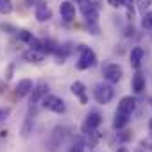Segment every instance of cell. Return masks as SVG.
Here are the masks:
<instances>
[{
	"mask_svg": "<svg viewBox=\"0 0 152 152\" xmlns=\"http://www.w3.org/2000/svg\"><path fill=\"white\" fill-rule=\"evenodd\" d=\"M59 13H61V16H63L66 22H70V20L75 18V6H73L72 2H63V4L59 6Z\"/></svg>",
	"mask_w": 152,
	"mask_h": 152,
	"instance_id": "obj_12",
	"label": "cell"
},
{
	"mask_svg": "<svg viewBox=\"0 0 152 152\" xmlns=\"http://www.w3.org/2000/svg\"><path fill=\"white\" fill-rule=\"evenodd\" d=\"M66 134H68V129L63 127V125H56L47 140V150L48 152H59V148L63 147L64 140H66Z\"/></svg>",
	"mask_w": 152,
	"mask_h": 152,
	"instance_id": "obj_1",
	"label": "cell"
},
{
	"mask_svg": "<svg viewBox=\"0 0 152 152\" xmlns=\"http://www.w3.org/2000/svg\"><path fill=\"white\" fill-rule=\"evenodd\" d=\"M4 90H6V83H4V81H0V95L4 93Z\"/></svg>",
	"mask_w": 152,
	"mask_h": 152,
	"instance_id": "obj_25",
	"label": "cell"
},
{
	"mask_svg": "<svg viewBox=\"0 0 152 152\" xmlns=\"http://www.w3.org/2000/svg\"><path fill=\"white\" fill-rule=\"evenodd\" d=\"M9 115H11V109H9V107H2V109H0V124L6 122Z\"/></svg>",
	"mask_w": 152,
	"mask_h": 152,
	"instance_id": "obj_24",
	"label": "cell"
},
{
	"mask_svg": "<svg viewBox=\"0 0 152 152\" xmlns=\"http://www.w3.org/2000/svg\"><path fill=\"white\" fill-rule=\"evenodd\" d=\"M93 97H95V100H97L99 104L104 106V104H109V102L113 100L115 90H113L111 84H97L95 90H93Z\"/></svg>",
	"mask_w": 152,
	"mask_h": 152,
	"instance_id": "obj_3",
	"label": "cell"
},
{
	"mask_svg": "<svg viewBox=\"0 0 152 152\" xmlns=\"http://www.w3.org/2000/svg\"><path fill=\"white\" fill-rule=\"evenodd\" d=\"M129 120H131V118H129L127 115H120V113H116V115H115V120H113V127L120 131V129H124V127L129 124Z\"/></svg>",
	"mask_w": 152,
	"mask_h": 152,
	"instance_id": "obj_17",
	"label": "cell"
},
{
	"mask_svg": "<svg viewBox=\"0 0 152 152\" xmlns=\"http://www.w3.org/2000/svg\"><path fill=\"white\" fill-rule=\"evenodd\" d=\"M150 4H152V0H138V9H140L141 13H145V11L150 7Z\"/></svg>",
	"mask_w": 152,
	"mask_h": 152,
	"instance_id": "obj_23",
	"label": "cell"
},
{
	"mask_svg": "<svg viewBox=\"0 0 152 152\" xmlns=\"http://www.w3.org/2000/svg\"><path fill=\"white\" fill-rule=\"evenodd\" d=\"M100 124H102V115L99 111H90L88 116H86V120L83 122V132L84 134L86 132H91V131L99 129Z\"/></svg>",
	"mask_w": 152,
	"mask_h": 152,
	"instance_id": "obj_6",
	"label": "cell"
},
{
	"mask_svg": "<svg viewBox=\"0 0 152 152\" xmlns=\"http://www.w3.org/2000/svg\"><path fill=\"white\" fill-rule=\"evenodd\" d=\"M118 152H125V148H124V147H122V148H120V150H118Z\"/></svg>",
	"mask_w": 152,
	"mask_h": 152,
	"instance_id": "obj_27",
	"label": "cell"
},
{
	"mask_svg": "<svg viewBox=\"0 0 152 152\" xmlns=\"http://www.w3.org/2000/svg\"><path fill=\"white\" fill-rule=\"evenodd\" d=\"M23 59L25 61H29V63H43L45 61V54L41 52V50H38V48H31V50H27V52H23Z\"/></svg>",
	"mask_w": 152,
	"mask_h": 152,
	"instance_id": "obj_11",
	"label": "cell"
},
{
	"mask_svg": "<svg viewBox=\"0 0 152 152\" xmlns=\"http://www.w3.org/2000/svg\"><path fill=\"white\" fill-rule=\"evenodd\" d=\"M148 129H150V132H152V118L148 120Z\"/></svg>",
	"mask_w": 152,
	"mask_h": 152,
	"instance_id": "obj_26",
	"label": "cell"
},
{
	"mask_svg": "<svg viewBox=\"0 0 152 152\" xmlns=\"http://www.w3.org/2000/svg\"><path fill=\"white\" fill-rule=\"evenodd\" d=\"M18 38L22 39V41H25V43H29L31 45V41L34 39V36L29 32V31H18Z\"/></svg>",
	"mask_w": 152,
	"mask_h": 152,
	"instance_id": "obj_22",
	"label": "cell"
},
{
	"mask_svg": "<svg viewBox=\"0 0 152 152\" xmlns=\"http://www.w3.org/2000/svg\"><path fill=\"white\" fill-rule=\"evenodd\" d=\"M47 93H48V86L47 84H38L36 88L31 90V104H38Z\"/></svg>",
	"mask_w": 152,
	"mask_h": 152,
	"instance_id": "obj_10",
	"label": "cell"
},
{
	"mask_svg": "<svg viewBox=\"0 0 152 152\" xmlns=\"http://www.w3.org/2000/svg\"><path fill=\"white\" fill-rule=\"evenodd\" d=\"M84 140L83 138H77L73 143H72V147H70V152H84Z\"/></svg>",
	"mask_w": 152,
	"mask_h": 152,
	"instance_id": "obj_21",
	"label": "cell"
},
{
	"mask_svg": "<svg viewBox=\"0 0 152 152\" xmlns=\"http://www.w3.org/2000/svg\"><path fill=\"white\" fill-rule=\"evenodd\" d=\"M11 11H13L11 0H0V15H9Z\"/></svg>",
	"mask_w": 152,
	"mask_h": 152,
	"instance_id": "obj_20",
	"label": "cell"
},
{
	"mask_svg": "<svg viewBox=\"0 0 152 152\" xmlns=\"http://www.w3.org/2000/svg\"><path fill=\"white\" fill-rule=\"evenodd\" d=\"M134 109H136V99H134V97H124V99L120 100V104H118L116 113L131 116V115L134 113Z\"/></svg>",
	"mask_w": 152,
	"mask_h": 152,
	"instance_id": "obj_7",
	"label": "cell"
},
{
	"mask_svg": "<svg viewBox=\"0 0 152 152\" xmlns=\"http://www.w3.org/2000/svg\"><path fill=\"white\" fill-rule=\"evenodd\" d=\"M41 102H43V107H45V109L54 111V113H57V115L64 113V109H66L64 100L59 99V97H56V95H45V97L41 99Z\"/></svg>",
	"mask_w": 152,
	"mask_h": 152,
	"instance_id": "obj_4",
	"label": "cell"
},
{
	"mask_svg": "<svg viewBox=\"0 0 152 152\" xmlns=\"http://www.w3.org/2000/svg\"><path fill=\"white\" fill-rule=\"evenodd\" d=\"M34 15H36V20H38V22H48V20L52 18V11H50V7H48L45 2H38Z\"/></svg>",
	"mask_w": 152,
	"mask_h": 152,
	"instance_id": "obj_9",
	"label": "cell"
},
{
	"mask_svg": "<svg viewBox=\"0 0 152 152\" xmlns=\"http://www.w3.org/2000/svg\"><path fill=\"white\" fill-rule=\"evenodd\" d=\"M141 27L150 31L152 29V11H145L143 13V18H141Z\"/></svg>",
	"mask_w": 152,
	"mask_h": 152,
	"instance_id": "obj_19",
	"label": "cell"
},
{
	"mask_svg": "<svg viewBox=\"0 0 152 152\" xmlns=\"http://www.w3.org/2000/svg\"><path fill=\"white\" fill-rule=\"evenodd\" d=\"M143 56H145V50L141 47H134L131 50V64H132V68H140Z\"/></svg>",
	"mask_w": 152,
	"mask_h": 152,
	"instance_id": "obj_15",
	"label": "cell"
},
{
	"mask_svg": "<svg viewBox=\"0 0 152 152\" xmlns=\"http://www.w3.org/2000/svg\"><path fill=\"white\" fill-rule=\"evenodd\" d=\"M32 88H34V86H32V81H31V79H22V81L16 84V95H18V97H25V95L31 93Z\"/></svg>",
	"mask_w": 152,
	"mask_h": 152,
	"instance_id": "obj_13",
	"label": "cell"
},
{
	"mask_svg": "<svg viewBox=\"0 0 152 152\" xmlns=\"http://www.w3.org/2000/svg\"><path fill=\"white\" fill-rule=\"evenodd\" d=\"M70 90H72V93H73L75 97H79L81 104H88V97H86V86H84V83L75 81V83H72Z\"/></svg>",
	"mask_w": 152,
	"mask_h": 152,
	"instance_id": "obj_8",
	"label": "cell"
},
{
	"mask_svg": "<svg viewBox=\"0 0 152 152\" xmlns=\"http://www.w3.org/2000/svg\"><path fill=\"white\" fill-rule=\"evenodd\" d=\"M104 77H106V81L109 83V84H116V83H120L122 81V75H124V72H122V68L118 66V64H106L104 66Z\"/></svg>",
	"mask_w": 152,
	"mask_h": 152,
	"instance_id": "obj_5",
	"label": "cell"
},
{
	"mask_svg": "<svg viewBox=\"0 0 152 152\" xmlns=\"http://www.w3.org/2000/svg\"><path fill=\"white\" fill-rule=\"evenodd\" d=\"M107 4L111 7H127V9H131L132 0H107Z\"/></svg>",
	"mask_w": 152,
	"mask_h": 152,
	"instance_id": "obj_18",
	"label": "cell"
},
{
	"mask_svg": "<svg viewBox=\"0 0 152 152\" xmlns=\"http://www.w3.org/2000/svg\"><path fill=\"white\" fill-rule=\"evenodd\" d=\"M79 59H77V68L79 70H88V68H91V66H95V63H97V56H95V52L91 50V48H88V47H81L79 48Z\"/></svg>",
	"mask_w": 152,
	"mask_h": 152,
	"instance_id": "obj_2",
	"label": "cell"
},
{
	"mask_svg": "<svg viewBox=\"0 0 152 152\" xmlns=\"http://www.w3.org/2000/svg\"><path fill=\"white\" fill-rule=\"evenodd\" d=\"M32 129H34V118L31 115H27V118L23 122V127H22V138H29Z\"/></svg>",
	"mask_w": 152,
	"mask_h": 152,
	"instance_id": "obj_16",
	"label": "cell"
},
{
	"mask_svg": "<svg viewBox=\"0 0 152 152\" xmlns=\"http://www.w3.org/2000/svg\"><path fill=\"white\" fill-rule=\"evenodd\" d=\"M131 86H132V91H134V93H141V91L145 90V77H143L140 72H136V73L132 75Z\"/></svg>",
	"mask_w": 152,
	"mask_h": 152,
	"instance_id": "obj_14",
	"label": "cell"
}]
</instances>
